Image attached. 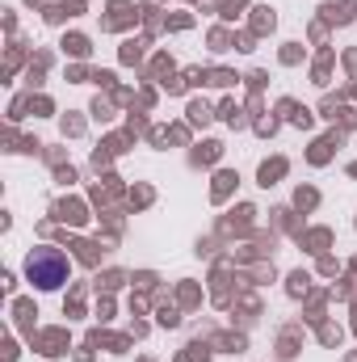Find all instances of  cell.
I'll list each match as a JSON object with an SVG mask.
<instances>
[{
	"label": "cell",
	"mask_w": 357,
	"mask_h": 362,
	"mask_svg": "<svg viewBox=\"0 0 357 362\" xmlns=\"http://www.w3.org/2000/svg\"><path fill=\"white\" fill-rule=\"evenodd\" d=\"M25 274H30L34 286L55 291L59 282H68V257H63L59 249H34L30 262H25Z\"/></svg>",
	"instance_id": "6da1fadb"
}]
</instances>
